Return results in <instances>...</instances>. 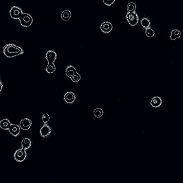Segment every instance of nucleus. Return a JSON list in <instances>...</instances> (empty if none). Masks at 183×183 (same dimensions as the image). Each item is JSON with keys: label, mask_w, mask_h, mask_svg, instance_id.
I'll use <instances>...</instances> for the list:
<instances>
[{"label": "nucleus", "mask_w": 183, "mask_h": 183, "mask_svg": "<svg viewBox=\"0 0 183 183\" xmlns=\"http://www.w3.org/2000/svg\"><path fill=\"white\" fill-rule=\"evenodd\" d=\"M3 52L4 56L8 58H13L24 53L22 48L13 44L5 45L3 48Z\"/></svg>", "instance_id": "1"}, {"label": "nucleus", "mask_w": 183, "mask_h": 183, "mask_svg": "<svg viewBox=\"0 0 183 183\" xmlns=\"http://www.w3.org/2000/svg\"><path fill=\"white\" fill-rule=\"evenodd\" d=\"M19 20L21 25L23 27H29L33 22L32 17L31 15L27 13H23Z\"/></svg>", "instance_id": "2"}, {"label": "nucleus", "mask_w": 183, "mask_h": 183, "mask_svg": "<svg viewBox=\"0 0 183 183\" xmlns=\"http://www.w3.org/2000/svg\"><path fill=\"white\" fill-rule=\"evenodd\" d=\"M9 13L12 18L15 19H19L21 15L23 13V12L21 8L17 6H13L10 9Z\"/></svg>", "instance_id": "3"}, {"label": "nucleus", "mask_w": 183, "mask_h": 183, "mask_svg": "<svg viewBox=\"0 0 183 183\" xmlns=\"http://www.w3.org/2000/svg\"><path fill=\"white\" fill-rule=\"evenodd\" d=\"M27 156L26 150L23 149H19L16 151L14 154L13 157L17 162H22L25 160Z\"/></svg>", "instance_id": "4"}, {"label": "nucleus", "mask_w": 183, "mask_h": 183, "mask_svg": "<svg viewBox=\"0 0 183 183\" xmlns=\"http://www.w3.org/2000/svg\"><path fill=\"white\" fill-rule=\"evenodd\" d=\"M126 19L129 23L130 25L132 26L136 25L138 23L139 18L138 15H137L136 12L133 13H128V12L126 15Z\"/></svg>", "instance_id": "5"}, {"label": "nucleus", "mask_w": 183, "mask_h": 183, "mask_svg": "<svg viewBox=\"0 0 183 183\" xmlns=\"http://www.w3.org/2000/svg\"><path fill=\"white\" fill-rule=\"evenodd\" d=\"M52 132L51 128L47 123H45L40 130V134L43 137H47Z\"/></svg>", "instance_id": "6"}, {"label": "nucleus", "mask_w": 183, "mask_h": 183, "mask_svg": "<svg viewBox=\"0 0 183 183\" xmlns=\"http://www.w3.org/2000/svg\"><path fill=\"white\" fill-rule=\"evenodd\" d=\"M45 57L48 64H52L54 63L56 60L57 54L56 52L53 50H49L47 52Z\"/></svg>", "instance_id": "7"}, {"label": "nucleus", "mask_w": 183, "mask_h": 183, "mask_svg": "<svg viewBox=\"0 0 183 183\" xmlns=\"http://www.w3.org/2000/svg\"><path fill=\"white\" fill-rule=\"evenodd\" d=\"M32 125V121L28 118H24L21 120L19 123V127L23 130L26 131L30 129Z\"/></svg>", "instance_id": "8"}, {"label": "nucleus", "mask_w": 183, "mask_h": 183, "mask_svg": "<svg viewBox=\"0 0 183 183\" xmlns=\"http://www.w3.org/2000/svg\"><path fill=\"white\" fill-rule=\"evenodd\" d=\"M75 99H76L75 94L71 91L66 93L64 96V100L68 104H72L75 101Z\"/></svg>", "instance_id": "9"}, {"label": "nucleus", "mask_w": 183, "mask_h": 183, "mask_svg": "<svg viewBox=\"0 0 183 183\" xmlns=\"http://www.w3.org/2000/svg\"><path fill=\"white\" fill-rule=\"evenodd\" d=\"M21 128L19 126L16 124H11L9 128L8 131L11 134L15 137H17L19 135Z\"/></svg>", "instance_id": "10"}, {"label": "nucleus", "mask_w": 183, "mask_h": 183, "mask_svg": "<svg viewBox=\"0 0 183 183\" xmlns=\"http://www.w3.org/2000/svg\"><path fill=\"white\" fill-rule=\"evenodd\" d=\"M113 28V26L110 22L109 21H105L101 25V30H102L104 33H109L111 32Z\"/></svg>", "instance_id": "11"}, {"label": "nucleus", "mask_w": 183, "mask_h": 183, "mask_svg": "<svg viewBox=\"0 0 183 183\" xmlns=\"http://www.w3.org/2000/svg\"><path fill=\"white\" fill-rule=\"evenodd\" d=\"M162 103V99L161 97H158V96L153 97L150 102V104H151V106L154 107H160Z\"/></svg>", "instance_id": "12"}, {"label": "nucleus", "mask_w": 183, "mask_h": 183, "mask_svg": "<svg viewBox=\"0 0 183 183\" xmlns=\"http://www.w3.org/2000/svg\"><path fill=\"white\" fill-rule=\"evenodd\" d=\"M32 145V142L29 138H24L21 141V145L22 147V149L26 150L29 149Z\"/></svg>", "instance_id": "13"}, {"label": "nucleus", "mask_w": 183, "mask_h": 183, "mask_svg": "<svg viewBox=\"0 0 183 183\" xmlns=\"http://www.w3.org/2000/svg\"><path fill=\"white\" fill-rule=\"evenodd\" d=\"M12 123L8 119H4L0 121V127L4 130H8Z\"/></svg>", "instance_id": "14"}, {"label": "nucleus", "mask_w": 183, "mask_h": 183, "mask_svg": "<svg viewBox=\"0 0 183 183\" xmlns=\"http://www.w3.org/2000/svg\"><path fill=\"white\" fill-rule=\"evenodd\" d=\"M76 70L74 67L72 66L69 65L66 68V74L69 77H71L75 75V74L77 73Z\"/></svg>", "instance_id": "15"}, {"label": "nucleus", "mask_w": 183, "mask_h": 183, "mask_svg": "<svg viewBox=\"0 0 183 183\" xmlns=\"http://www.w3.org/2000/svg\"><path fill=\"white\" fill-rule=\"evenodd\" d=\"M72 16V13L69 11V10H64V11L62 13H61V18L64 20V21H68L70 17Z\"/></svg>", "instance_id": "16"}, {"label": "nucleus", "mask_w": 183, "mask_h": 183, "mask_svg": "<svg viewBox=\"0 0 183 183\" xmlns=\"http://www.w3.org/2000/svg\"><path fill=\"white\" fill-rule=\"evenodd\" d=\"M181 36V32L177 29L172 30L170 36L171 40H175L176 39L178 38Z\"/></svg>", "instance_id": "17"}, {"label": "nucleus", "mask_w": 183, "mask_h": 183, "mask_svg": "<svg viewBox=\"0 0 183 183\" xmlns=\"http://www.w3.org/2000/svg\"><path fill=\"white\" fill-rule=\"evenodd\" d=\"M56 66L54 64V63L48 64L46 66V68L45 69L46 71L49 74H51L54 72L56 71Z\"/></svg>", "instance_id": "18"}, {"label": "nucleus", "mask_w": 183, "mask_h": 183, "mask_svg": "<svg viewBox=\"0 0 183 183\" xmlns=\"http://www.w3.org/2000/svg\"><path fill=\"white\" fill-rule=\"evenodd\" d=\"M141 24L142 26L146 29L149 27V26L150 25V21H149V19L144 17L141 21Z\"/></svg>", "instance_id": "19"}, {"label": "nucleus", "mask_w": 183, "mask_h": 183, "mask_svg": "<svg viewBox=\"0 0 183 183\" xmlns=\"http://www.w3.org/2000/svg\"><path fill=\"white\" fill-rule=\"evenodd\" d=\"M136 5L133 2H130L129 3H128L127 7V9L128 12V13H133V12H135V10H136Z\"/></svg>", "instance_id": "20"}, {"label": "nucleus", "mask_w": 183, "mask_h": 183, "mask_svg": "<svg viewBox=\"0 0 183 183\" xmlns=\"http://www.w3.org/2000/svg\"><path fill=\"white\" fill-rule=\"evenodd\" d=\"M104 112L101 108H96L94 111V115L97 118H101L103 115Z\"/></svg>", "instance_id": "21"}, {"label": "nucleus", "mask_w": 183, "mask_h": 183, "mask_svg": "<svg viewBox=\"0 0 183 183\" xmlns=\"http://www.w3.org/2000/svg\"><path fill=\"white\" fill-rule=\"evenodd\" d=\"M145 34L148 37H153L155 35V32L153 30L149 27L145 29Z\"/></svg>", "instance_id": "22"}, {"label": "nucleus", "mask_w": 183, "mask_h": 183, "mask_svg": "<svg viewBox=\"0 0 183 183\" xmlns=\"http://www.w3.org/2000/svg\"><path fill=\"white\" fill-rule=\"evenodd\" d=\"M70 78L72 79V80L73 82H79V81H80V80H81V76H80V75L78 72H77L76 74H75V75H74V76L71 77Z\"/></svg>", "instance_id": "23"}, {"label": "nucleus", "mask_w": 183, "mask_h": 183, "mask_svg": "<svg viewBox=\"0 0 183 183\" xmlns=\"http://www.w3.org/2000/svg\"><path fill=\"white\" fill-rule=\"evenodd\" d=\"M50 115H48V114L47 113H45L42 116V120L45 123H47L50 121Z\"/></svg>", "instance_id": "24"}, {"label": "nucleus", "mask_w": 183, "mask_h": 183, "mask_svg": "<svg viewBox=\"0 0 183 183\" xmlns=\"http://www.w3.org/2000/svg\"><path fill=\"white\" fill-rule=\"evenodd\" d=\"M115 2V0H104V3L107 6H110Z\"/></svg>", "instance_id": "25"}, {"label": "nucleus", "mask_w": 183, "mask_h": 183, "mask_svg": "<svg viewBox=\"0 0 183 183\" xmlns=\"http://www.w3.org/2000/svg\"><path fill=\"white\" fill-rule=\"evenodd\" d=\"M2 89H3V84L2 81L0 80V92L2 91Z\"/></svg>", "instance_id": "26"}, {"label": "nucleus", "mask_w": 183, "mask_h": 183, "mask_svg": "<svg viewBox=\"0 0 183 183\" xmlns=\"http://www.w3.org/2000/svg\"><path fill=\"white\" fill-rule=\"evenodd\" d=\"M0 78H1V74H0Z\"/></svg>", "instance_id": "27"}]
</instances>
